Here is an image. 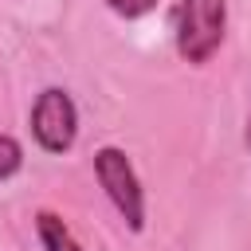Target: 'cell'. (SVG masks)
<instances>
[{
  "label": "cell",
  "mask_w": 251,
  "mask_h": 251,
  "mask_svg": "<svg viewBox=\"0 0 251 251\" xmlns=\"http://www.w3.org/2000/svg\"><path fill=\"white\" fill-rule=\"evenodd\" d=\"M224 27H227V0H180L173 12L176 55L192 67L208 63L224 43Z\"/></svg>",
  "instance_id": "6da1fadb"
},
{
  "label": "cell",
  "mask_w": 251,
  "mask_h": 251,
  "mask_svg": "<svg viewBox=\"0 0 251 251\" xmlns=\"http://www.w3.org/2000/svg\"><path fill=\"white\" fill-rule=\"evenodd\" d=\"M94 176H98L106 200L114 204V212L126 220V227L129 231H145V192H141L137 169L126 157V149L102 145L94 153Z\"/></svg>",
  "instance_id": "7a4b0ae2"
},
{
  "label": "cell",
  "mask_w": 251,
  "mask_h": 251,
  "mask_svg": "<svg viewBox=\"0 0 251 251\" xmlns=\"http://www.w3.org/2000/svg\"><path fill=\"white\" fill-rule=\"evenodd\" d=\"M31 137L43 153H67L78 141V106L63 86H47L31 102Z\"/></svg>",
  "instance_id": "3957f363"
},
{
  "label": "cell",
  "mask_w": 251,
  "mask_h": 251,
  "mask_svg": "<svg viewBox=\"0 0 251 251\" xmlns=\"http://www.w3.org/2000/svg\"><path fill=\"white\" fill-rule=\"evenodd\" d=\"M35 235L43 243V251H82V243L75 239V231L63 224V216H55L51 208L35 212Z\"/></svg>",
  "instance_id": "277c9868"
},
{
  "label": "cell",
  "mask_w": 251,
  "mask_h": 251,
  "mask_svg": "<svg viewBox=\"0 0 251 251\" xmlns=\"http://www.w3.org/2000/svg\"><path fill=\"white\" fill-rule=\"evenodd\" d=\"M20 169H24V149H20V141H16L12 133H0V184L12 180Z\"/></svg>",
  "instance_id": "5b68a950"
},
{
  "label": "cell",
  "mask_w": 251,
  "mask_h": 251,
  "mask_svg": "<svg viewBox=\"0 0 251 251\" xmlns=\"http://www.w3.org/2000/svg\"><path fill=\"white\" fill-rule=\"evenodd\" d=\"M106 8L114 16H122V20H141V16H149L157 8V0H106Z\"/></svg>",
  "instance_id": "8992f818"
},
{
  "label": "cell",
  "mask_w": 251,
  "mask_h": 251,
  "mask_svg": "<svg viewBox=\"0 0 251 251\" xmlns=\"http://www.w3.org/2000/svg\"><path fill=\"white\" fill-rule=\"evenodd\" d=\"M247 149H251V110H247Z\"/></svg>",
  "instance_id": "52a82bcc"
}]
</instances>
